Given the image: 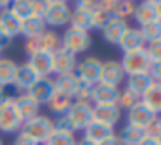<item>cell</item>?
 Listing matches in <instances>:
<instances>
[{"label":"cell","mask_w":161,"mask_h":145,"mask_svg":"<svg viewBox=\"0 0 161 145\" xmlns=\"http://www.w3.org/2000/svg\"><path fill=\"white\" fill-rule=\"evenodd\" d=\"M101 71H102V61L97 57H87L81 62L76 64L75 74L78 76L80 81L90 83V85H97L99 78H101Z\"/></svg>","instance_id":"obj_7"},{"label":"cell","mask_w":161,"mask_h":145,"mask_svg":"<svg viewBox=\"0 0 161 145\" xmlns=\"http://www.w3.org/2000/svg\"><path fill=\"white\" fill-rule=\"evenodd\" d=\"M9 86H2V88H0V107L9 104V102H14V99H16V95H12V93L9 92Z\"/></svg>","instance_id":"obj_42"},{"label":"cell","mask_w":161,"mask_h":145,"mask_svg":"<svg viewBox=\"0 0 161 145\" xmlns=\"http://www.w3.org/2000/svg\"><path fill=\"white\" fill-rule=\"evenodd\" d=\"M146 52L147 57H149L151 64H156V62H161V38L156 41H151V43L146 45Z\"/></svg>","instance_id":"obj_37"},{"label":"cell","mask_w":161,"mask_h":145,"mask_svg":"<svg viewBox=\"0 0 161 145\" xmlns=\"http://www.w3.org/2000/svg\"><path fill=\"white\" fill-rule=\"evenodd\" d=\"M99 7H101V2H94V0H80L75 3V9L87 10V12H95Z\"/></svg>","instance_id":"obj_41"},{"label":"cell","mask_w":161,"mask_h":145,"mask_svg":"<svg viewBox=\"0 0 161 145\" xmlns=\"http://www.w3.org/2000/svg\"><path fill=\"white\" fill-rule=\"evenodd\" d=\"M137 102H140V99L135 95V93H132L128 88H125L123 92H119V97H118V102H116V105L119 107V109H132L133 105H135Z\"/></svg>","instance_id":"obj_35"},{"label":"cell","mask_w":161,"mask_h":145,"mask_svg":"<svg viewBox=\"0 0 161 145\" xmlns=\"http://www.w3.org/2000/svg\"><path fill=\"white\" fill-rule=\"evenodd\" d=\"M139 30H140V33H142L144 40H146V45L161 38V23H159V21L147 23V24H144V26H140Z\"/></svg>","instance_id":"obj_34"},{"label":"cell","mask_w":161,"mask_h":145,"mask_svg":"<svg viewBox=\"0 0 161 145\" xmlns=\"http://www.w3.org/2000/svg\"><path fill=\"white\" fill-rule=\"evenodd\" d=\"M54 57V74L57 76H64V74H71L76 69V55L66 52L64 48H59L52 54Z\"/></svg>","instance_id":"obj_12"},{"label":"cell","mask_w":161,"mask_h":145,"mask_svg":"<svg viewBox=\"0 0 161 145\" xmlns=\"http://www.w3.org/2000/svg\"><path fill=\"white\" fill-rule=\"evenodd\" d=\"M83 131H85L83 138L94 142V143H101V142L108 140L109 137L114 135V128L108 126V124H104V123H99V121H92Z\"/></svg>","instance_id":"obj_19"},{"label":"cell","mask_w":161,"mask_h":145,"mask_svg":"<svg viewBox=\"0 0 161 145\" xmlns=\"http://www.w3.org/2000/svg\"><path fill=\"white\" fill-rule=\"evenodd\" d=\"M61 48V36L56 33V31H43L38 36L28 38L25 43V50L28 55L38 54V52H50L54 54L56 50Z\"/></svg>","instance_id":"obj_2"},{"label":"cell","mask_w":161,"mask_h":145,"mask_svg":"<svg viewBox=\"0 0 161 145\" xmlns=\"http://www.w3.org/2000/svg\"><path fill=\"white\" fill-rule=\"evenodd\" d=\"M71 19V7L64 0H50V5L47 14L43 16L45 26L52 28H61L64 24H69Z\"/></svg>","instance_id":"obj_6"},{"label":"cell","mask_w":161,"mask_h":145,"mask_svg":"<svg viewBox=\"0 0 161 145\" xmlns=\"http://www.w3.org/2000/svg\"><path fill=\"white\" fill-rule=\"evenodd\" d=\"M125 79V72H123V67L118 61H106L102 62V71H101V78H99V83L102 85H109L118 88L121 85V81Z\"/></svg>","instance_id":"obj_10"},{"label":"cell","mask_w":161,"mask_h":145,"mask_svg":"<svg viewBox=\"0 0 161 145\" xmlns=\"http://www.w3.org/2000/svg\"><path fill=\"white\" fill-rule=\"evenodd\" d=\"M56 83V92L61 93V95H66L69 99L75 100V95H76L78 85H80V79L75 72L71 74H64V76H57V79H54Z\"/></svg>","instance_id":"obj_23"},{"label":"cell","mask_w":161,"mask_h":145,"mask_svg":"<svg viewBox=\"0 0 161 145\" xmlns=\"http://www.w3.org/2000/svg\"><path fill=\"white\" fill-rule=\"evenodd\" d=\"M71 104H73V99H69V97H66V95H61V93L56 92V93H54V97L49 100L47 107H49L54 114L63 116V114L68 112V109L71 107Z\"/></svg>","instance_id":"obj_30"},{"label":"cell","mask_w":161,"mask_h":145,"mask_svg":"<svg viewBox=\"0 0 161 145\" xmlns=\"http://www.w3.org/2000/svg\"><path fill=\"white\" fill-rule=\"evenodd\" d=\"M16 72H18V64L12 59L0 57V88L14 85Z\"/></svg>","instance_id":"obj_28"},{"label":"cell","mask_w":161,"mask_h":145,"mask_svg":"<svg viewBox=\"0 0 161 145\" xmlns=\"http://www.w3.org/2000/svg\"><path fill=\"white\" fill-rule=\"evenodd\" d=\"M119 142L123 145H139L140 142L146 138V130L142 128H137V126H132V124L126 123L123 126V130L119 131Z\"/></svg>","instance_id":"obj_26"},{"label":"cell","mask_w":161,"mask_h":145,"mask_svg":"<svg viewBox=\"0 0 161 145\" xmlns=\"http://www.w3.org/2000/svg\"><path fill=\"white\" fill-rule=\"evenodd\" d=\"M92 45L90 35L85 31H78L75 28H68L64 31V35L61 36V48H64L66 52L76 55L81 52H87Z\"/></svg>","instance_id":"obj_4"},{"label":"cell","mask_w":161,"mask_h":145,"mask_svg":"<svg viewBox=\"0 0 161 145\" xmlns=\"http://www.w3.org/2000/svg\"><path fill=\"white\" fill-rule=\"evenodd\" d=\"M92 88H94V85H90V83H85V81H80L78 90H76V95H75V102H90ZM90 104H92V102H90Z\"/></svg>","instance_id":"obj_38"},{"label":"cell","mask_w":161,"mask_h":145,"mask_svg":"<svg viewBox=\"0 0 161 145\" xmlns=\"http://www.w3.org/2000/svg\"><path fill=\"white\" fill-rule=\"evenodd\" d=\"M66 117L71 124V130L81 131L92 123V104L90 102H75L71 104V107L68 109Z\"/></svg>","instance_id":"obj_5"},{"label":"cell","mask_w":161,"mask_h":145,"mask_svg":"<svg viewBox=\"0 0 161 145\" xmlns=\"http://www.w3.org/2000/svg\"><path fill=\"white\" fill-rule=\"evenodd\" d=\"M76 145H97V143H94V142H90V140H87V138H81L80 142H78Z\"/></svg>","instance_id":"obj_47"},{"label":"cell","mask_w":161,"mask_h":145,"mask_svg":"<svg viewBox=\"0 0 161 145\" xmlns=\"http://www.w3.org/2000/svg\"><path fill=\"white\" fill-rule=\"evenodd\" d=\"M119 97V90L114 88V86L109 85H102V83H97L92 88V97L90 102H94V105H102V104H116Z\"/></svg>","instance_id":"obj_16"},{"label":"cell","mask_w":161,"mask_h":145,"mask_svg":"<svg viewBox=\"0 0 161 145\" xmlns=\"http://www.w3.org/2000/svg\"><path fill=\"white\" fill-rule=\"evenodd\" d=\"M0 31L4 35H7L9 38L21 35V21L14 14L9 12V9L0 12Z\"/></svg>","instance_id":"obj_24"},{"label":"cell","mask_w":161,"mask_h":145,"mask_svg":"<svg viewBox=\"0 0 161 145\" xmlns=\"http://www.w3.org/2000/svg\"><path fill=\"white\" fill-rule=\"evenodd\" d=\"M50 5V0H31V10H33V16L36 17H42L47 14Z\"/></svg>","instance_id":"obj_39"},{"label":"cell","mask_w":161,"mask_h":145,"mask_svg":"<svg viewBox=\"0 0 161 145\" xmlns=\"http://www.w3.org/2000/svg\"><path fill=\"white\" fill-rule=\"evenodd\" d=\"M158 2V0H156ZM156 2L154 0H146V2H140L139 5H135L133 10V17H135L137 24L144 26L147 23H154L158 19V10H156Z\"/></svg>","instance_id":"obj_21"},{"label":"cell","mask_w":161,"mask_h":145,"mask_svg":"<svg viewBox=\"0 0 161 145\" xmlns=\"http://www.w3.org/2000/svg\"><path fill=\"white\" fill-rule=\"evenodd\" d=\"M38 79H40V76L33 71V67L28 62H25V64L18 66V72H16V78H14V86L26 93Z\"/></svg>","instance_id":"obj_17"},{"label":"cell","mask_w":161,"mask_h":145,"mask_svg":"<svg viewBox=\"0 0 161 145\" xmlns=\"http://www.w3.org/2000/svg\"><path fill=\"white\" fill-rule=\"evenodd\" d=\"M121 145H123V143H121Z\"/></svg>","instance_id":"obj_52"},{"label":"cell","mask_w":161,"mask_h":145,"mask_svg":"<svg viewBox=\"0 0 161 145\" xmlns=\"http://www.w3.org/2000/svg\"><path fill=\"white\" fill-rule=\"evenodd\" d=\"M92 17H94V28L102 30V28H104V24L108 23L113 16H111V12H108V10H106L104 2H101V7H99L95 12H92Z\"/></svg>","instance_id":"obj_36"},{"label":"cell","mask_w":161,"mask_h":145,"mask_svg":"<svg viewBox=\"0 0 161 145\" xmlns=\"http://www.w3.org/2000/svg\"><path fill=\"white\" fill-rule=\"evenodd\" d=\"M12 145H36L35 142H31V140H28V138H25L23 135H19L18 138L14 140V143Z\"/></svg>","instance_id":"obj_45"},{"label":"cell","mask_w":161,"mask_h":145,"mask_svg":"<svg viewBox=\"0 0 161 145\" xmlns=\"http://www.w3.org/2000/svg\"><path fill=\"white\" fill-rule=\"evenodd\" d=\"M69 28H75L78 31H85L88 33L90 30H94V17H92V12H87V10H71V19H69Z\"/></svg>","instance_id":"obj_25"},{"label":"cell","mask_w":161,"mask_h":145,"mask_svg":"<svg viewBox=\"0 0 161 145\" xmlns=\"http://www.w3.org/2000/svg\"><path fill=\"white\" fill-rule=\"evenodd\" d=\"M154 117L156 116H154L142 102H137L132 109H128V124L137 126V128H142V130H146V128L149 126V123L154 119Z\"/></svg>","instance_id":"obj_18"},{"label":"cell","mask_w":161,"mask_h":145,"mask_svg":"<svg viewBox=\"0 0 161 145\" xmlns=\"http://www.w3.org/2000/svg\"><path fill=\"white\" fill-rule=\"evenodd\" d=\"M75 145H76V143H75Z\"/></svg>","instance_id":"obj_51"},{"label":"cell","mask_w":161,"mask_h":145,"mask_svg":"<svg viewBox=\"0 0 161 145\" xmlns=\"http://www.w3.org/2000/svg\"><path fill=\"white\" fill-rule=\"evenodd\" d=\"M23 123L18 109L14 107V104L9 102L5 105L0 107V131L4 133H16V131L21 130Z\"/></svg>","instance_id":"obj_8"},{"label":"cell","mask_w":161,"mask_h":145,"mask_svg":"<svg viewBox=\"0 0 161 145\" xmlns=\"http://www.w3.org/2000/svg\"><path fill=\"white\" fill-rule=\"evenodd\" d=\"M9 12L14 14L19 21L28 19V17L33 16L31 2H30V0H14V2H11V5H9Z\"/></svg>","instance_id":"obj_31"},{"label":"cell","mask_w":161,"mask_h":145,"mask_svg":"<svg viewBox=\"0 0 161 145\" xmlns=\"http://www.w3.org/2000/svg\"><path fill=\"white\" fill-rule=\"evenodd\" d=\"M149 76L153 78V81L161 83V62H156V64H151Z\"/></svg>","instance_id":"obj_43"},{"label":"cell","mask_w":161,"mask_h":145,"mask_svg":"<svg viewBox=\"0 0 161 145\" xmlns=\"http://www.w3.org/2000/svg\"><path fill=\"white\" fill-rule=\"evenodd\" d=\"M14 107L18 109L19 116H21L23 121H28L31 119V117L38 116V110H40V105L35 102V100L31 99V97H28L26 93H21V95H18L14 99Z\"/></svg>","instance_id":"obj_20"},{"label":"cell","mask_w":161,"mask_h":145,"mask_svg":"<svg viewBox=\"0 0 161 145\" xmlns=\"http://www.w3.org/2000/svg\"><path fill=\"white\" fill-rule=\"evenodd\" d=\"M0 145H4V142H2V140H0Z\"/></svg>","instance_id":"obj_50"},{"label":"cell","mask_w":161,"mask_h":145,"mask_svg":"<svg viewBox=\"0 0 161 145\" xmlns=\"http://www.w3.org/2000/svg\"><path fill=\"white\" fill-rule=\"evenodd\" d=\"M28 64L40 78H50V74H54V57L50 52H38L30 55Z\"/></svg>","instance_id":"obj_13"},{"label":"cell","mask_w":161,"mask_h":145,"mask_svg":"<svg viewBox=\"0 0 161 145\" xmlns=\"http://www.w3.org/2000/svg\"><path fill=\"white\" fill-rule=\"evenodd\" d=\"M19 131H21V135L25 138H28V140L35 142L36 145H40V143H45L47 138L50 137V133L54 131V124L50 117L38 114V116L25 121Z\"/></svg>","instance_id":"obj_1"},{"label":"cell","mask_w":161,"mask_h":145,"mask_svg":"<svg viewBox=\"0 0 161 145\" xmlns=\"http://www.w3.org/2000/svg\"><path fill=\"white\" fill-rule=\"evenodd\" d=\"M151 85H153V78L149 74H135L128 76V79H126V88L132 93H135L139 99L149 90Z\"/></svg>","instance_id":"obj_27"},{"label":"cell","mask_w":161,"mask_h":145,"mask_svg":"<svg viewBox=\"0 0 161 145\" xmlns=\"http://www.w3.org/2000/svg\"><path fill=\"white\" fill-rule=\"evenodd\" d=\"M45 31V21L42 17H36L31 16L28 19L21 21V35L26 38H33V36H38Z\"/></svg>","instance_id":"obj_29"},{"label":"cell","mask_w":161,"mask_h":145,"mask_svg":"<svg viewBox=\"0 0 161 145\" xmlns=\"http://www.w3.org/2000/svg\"><path fill=\"white\" fill-rule=\"evenodd\" d=\"M75 133L73 131H63V130H54L50 137L43 145H75Z\"/></svg>","instance_id":"obj_32"},{"label":"cell","mask_w":161,"mask_h":145,"mask_svg":"<svg viewBox=\"0 0 161 145\" xmlns=\"http://www.w3.org/2000/svg\"><path fill=\"white\" fill-rule=\"evenodd\" d=\"M54 93H56V83H54V79L40 78L38 81L26 92V95L31 97L38 105H47L49 100L54 97Z\"/></svg>","instance_id":"obj_9"},{"label":"cell","mask_w":161,"mask_h":145,"mask_svg":"<svg viewBox=\"0 0 161 145\" xmlns=\"http://www.w3.org/2000/svg\"><path fill=\"white\" fill-rule=\"evenodd\" d=\"M146 137H151V138L161 137V117L159 116L154 117V119L149 123V126L146 128Z\"/></svg>","instance_id":"obj_40"},{"label":"cell","mask_w":161,"mask_h":145,"mask_svg":"<svg viewBox=\"0 0 161 145\" xmlns=\"http://www.w3.org/2000/svg\"><path fill=\"white\" fill-rule=\"evenodd\" d=\"M119 64H121V67H123L125 76L149 74V69H151V61H149V57H147L146 48L123 54V59H121Z\"/></svg>","instance_id":"obj_3"},{"label":"cell","mask_w":161,"mask_h":145,"mask_svg":"<svg viewBox=\"0 0 161 145\" xmlns=\"http://www.w3.org/2000/svg\"><path fill=\"white\" fill-rule=\"evenodd\" d=\"M97 145H121V142H119V137L114 133L113 137H109L108 140L101 142V143H97Z\"/></svg>","instance_id":"obj_44"},{"label":"cell","mask_w":161,"mask_h":145,"mask_svg":"<svg viewBox=\"0 0 161 145\" xmlns=\"http://www.w3.org/2000/svg\"><path fill=\"white\" fill-rule=\"evenodd\" d=\"M139 145H158V140L156 138H151V137H146Z\"/></svg>","instance_id":"obj_46"},{"label":"cell","mask_w":161,"mask_h":145,"mask_svg":"<svg viewBox=\"0 0 161 145\" xmlns=\"http://www.w3.org/2000/svg\"><path fill=\"white\" fill-rule=\"evenodd\" d=\"M121 117V109L116 104H102V105H92V121H99L108 126H113Z\"/></svg>","instance_id":"obj_11"},{"label":"cell","mask_w":161,"mask_h":145,"mask_svg":"<svg viewBox=\"0 0 161 145\" xmlns=\"http://www.w3.org/2000/svg\"><path fill=\"white\" fill-rule=\"evenodd\" d=\"M156 140H158V145H161V137H158Z\"/></svg>","instance_id":"obj_49"},{"label":"cell","mask_w":161,"mask_h":145,"mask_svg":"<svg viewBox=\"0 0 161 145\" xmlns=\"http://www.w3.org/2000/svg\"><path fill=\"white\" fill-rule=\"evenodd\" d=\"M126 28H128V24H126L125 19H119V17L113 16L111 19L104 24V28H102L101 31H102V36H104V40L108 41V43L118 45Z\"/></svg>","instance_id":"obj_15"},{"label":"cell","mask_w":161,"mask_h":145,"mask_svg":"<svg viewBox=\"0 0 161 145\" xmlns=\"http://www.w3.org/2000/svg\"><path fill=\"white\" fill-rule=\"evenodd\" d=\"M140 102H142L154 116H159L161 114V83L153 81V85L149 86V90L140 97Z\"/></svg>","instance_id":"obj_22"},{"label":"cell","mask_w":161,"mask_h":145,"mask_svg":"<svg viewBox=\"0 0 161 145\" xmlns=\"http://www.w3.org/2000/svg\"><path fill=\"white\" fill-rule=\"evenodd\" d=\"M118 47L123 50V54H128V52H135V50H140V48H146V40H144L139 28H126L121 40L118 43Z\"/></svg>","instance_id":"obj_14"},{"label":"cell","mask_w":161,"mask_h":145,"mask_svg":"<svg viewBox=\"0 0 161 145\" xmlns=\"http://www.w3.org/2000/svg\"><path fill=\"white\" fill-rule=\"evenodd\" d=\"M133 10H135V3L133 2H128V0H114L111 14L114 17H119V19L126 21V17L133 16Z\"/></svg>","instance_id":"obj_33"},{"label":"cell","mask_w":161,"mask_h":145,"mask_svg":"<svg viewBox=\"0 0 161 145\" xmlns=\"http://www.w3.org/2000/svg\"><path fill=\"white\" fill-rule=\"evenodd\" d=\"M156 10H158V19H159V23H161V0L156 2Z\"/></svg>","instance_id":"obj_48"}]
</instances>
